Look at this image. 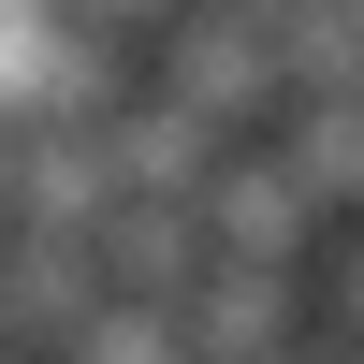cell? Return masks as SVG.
I'll return each instance as SVG.
<instances>
[{
	"label": "cell",
	"mask_w": 364,
	"mask_h": 364,
	"mask_svg": "<svg viewBox=\"0 0 364 364\" xmlns=\"http://www.w3.org/2000/svg\"><path fill=\"white\" fill-rule=\"evenodd\" d=\"M146 87L204 102L233 146H248V132H277V102H291V58H277V29H262V15H219V0H190V15L146 44Z\"/></svg>",
	"instance_id": "6da1fadb"
},
{
	"label": "cell",
	"mask_w": 364,
	"mask_h": 364,
	"mask_svg": "<svg viewBox=\"0 0 364 364\" xmlns=\"http://www.w3.org/2000/svg\"><path fill=\"white\" fill-rule=\"evenodd\" d=\"M219 15H262V29H277V15H291V0H219Z\"/></svg>",
	"instance_id": "9a60e30c"
},
{
	"label": "cell",
	"mask_w": 364,
	"mask_h": 364,
	"mask_svg": "<svg viewBox=\"0 0 364 364\" xmlns=\"http://www.w3.org/2000/svg\"><path fill=\"white\" fill-rule=\"evenodd\" d=\"M102 248L87 233H29V219H0V364H58L102 321Z\"/></svg>",
	"instance_id": "7a4b0ae2"
},
{
	"label": "cell",
	"mask_w": 364,
	"mask_h": 364,
	"mask_svg": "<svg viewBox=\"0 0 364 364\" xmlns=\"http://www.w3.org/2000/svg\"><path fill=\"white\" fill-rule=\"evenodd\" d=\"M58 364H204V350H190V306H161V291H102V321H87Z\"/></svg>",
	"instance_id": "30bf717a"
},
{
	"label": "cell",
	"mask_w": 364,
	"mask_h": 364,
	"mask_svg": "<svg viewBox=\"0 0 364 364\" xmlns=\"http://www.w3.org/2000/svg\"><path fill=\"white\" fill-rule=\"evenodd\" d=\"M306 321H336V336H364V219H336L306 248Z\"/></svg>",
	"instance_id": "8fae6325"
},
{
	"label": "cell",
	"mask_w": 364,
	"mask_h": 364,
	"mask_svg": "<svg viewBox=\"0 0 364 364\" xmlns=\"http://www.w3.org/2000/svg\"><path fill=\"white\" fill-rule=\"evenodd\" d=\"M277 364H364V336H336V321H306V336H291Z\"/></svg>",
	"instance_id": "4fadbf2b"
},
{
	"label": "cell",
	"mask_w": 364,
	"mask_h": 364,
	"mask_svg": "<svg viewBox=\"0 0 364 364\" xmlns=\"http://www.w3.org/2000/svg\"><path fill=\"white\" fill-rule=\"evenodd\" d=\"M277 146L291 175H306V204L321 219H364V87H321V102H277Z\"/></svg>",
	"instance_id": "ba28073f"
},
{
	"label": "cell",
	"mask_w": 364,
	"mask_h": 364,
	"mask_svg": "<svg viewBox=\"0 0 364 364\" xmlns=\"http://www.w3.org/2000/svg\"><path fill=\"white\" fill-rule=\"evenodd\" d=\"M0 219H15V117H0Z\"/></svg>",
	"instance_id": "5bb4252c"
},
{
	"label": "cell",
	"mask_w": 364,
	"mask_h": 364,
	"mask_svg": "<svg viewBox=\"0 0 364 364\" xmlns=\"http://www.w3.org/2000/svg\"><path fill=\"white\" fill-rule=\"evenodd\" d=\"M102 132H117V190H146V204H204V190H219V161H233V132H219L204 102H175V87H146V102L117 87Z\"/></svg>",
	"instance_id": "277c9868"
},
{
	"label": "cell",
	"mask_w": 364,
	"mask_h": 364,
	"mask_svg": "<svg viewBox=\"0 0 364 364\" xmlns=\"http://www.w3.org/2000/svg\"><path fill=\"white\" fill-rule=\"evenodd\" d=\"M102 204H117L102 117H15V219L29 233H102Z\"/></svg>",
	"instance_id": "5b68a950"
},
{
	"label": "cell",
	"mask_w": 364,
	"mask_h": 364,
	"mask_svg": "<svg viewBox=\"0 0 364 364\" xmlns=\"http://www.w3.org/2000/svg\"><path fill=\"white\" fill-rule=\"evenodd\" d=\"M204 233H219L233 262H306L336 219L306 204V175H291L277 146H233V161H219V190H204Z\"/></svg>",
	"instance_id": "8992f818"
},
{
	"label": "cell",
	"mask_w": 364,
	"mask_h": 364,
	"mask_svg": "<svg viewBox=\"0 0 364 364\" xmlns=\"http://www.w3.org/2000/svg\"><path fill=\"white\" fill-rule=\"evenodd\" d=\"M58 15H73V29H102V44H161L190 0H58Z\"/></svg>",
	"instance_id": "7c38bea8"
},
{
	"label": "cell",
	"mask_w": 364,
	"mask_h": 364,
	"mask_svg": "<svg viewBox=\"0 0 364 364\" xmlns=\"http://www.w3.org/2000/svg\"><path fill=\"white\" fill-rule=\"evenodd\" d=\"M277 58H291V102L364 87V0H291V15H277Z\"/></svg>",
	"instance_id": "9c48e42d"
},
{
	"label": "cell",
	"mask_w": 364,
	"mask_h": 364,
	"mask_svg": "<svg viewBox=\"0 0 364 364\" xmlns=\"http://www.w3.org/2000/svg\"><path fill=\"white\" fill-rule=\"evenodd\" d=\"M175 306H190V350L204 364H277L291 336H306V262H233L219 248Z\"/></svg>",
	"instance_id": "3957f363"
},
{
	"label": "cell",
	"mask_w": 364,
	"mask_h": 364,
	"mask_svg": "<svg viewBox=\"0 0 364 364\" xmlns=\"http://www.w3.org/2000/svg\"><path fill=\"white\" fill-rule=\"evenodd\" d=\"M87 248H102V277H117V291H161V306H175V291L219 262V233H204V204H146V190H117Z\"/></svg>",
	"instance_id": "52a82bcc"
}]
</instances>
